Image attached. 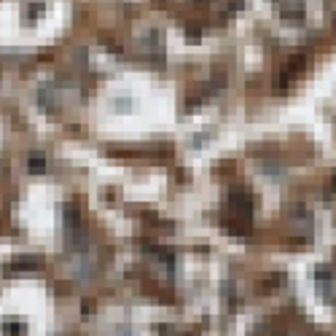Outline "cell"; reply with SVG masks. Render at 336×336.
Here are the masks:
<instances>
[{
	"instance_id": "1",
	"label": "cell",
	"mask_w": 336,
	"mask_h": 336,
	"mask_svg": "<svg viewBox=\"0 0 336 336\" xmlns=\"http://www.w3.org/2000/svg\"><path fill=\"white\" fill-rule=\"evenodd\" d=\"M3 331H6L8 336H14V333H22V331H24V325H22V323H6V325H3Z\"/></svg>"
},
{
	"instance_id": "2",
	"label": "cell",
	"mask_w": 336,
	"mask_h": 336,
	"mask_svg": "<svg viewBox=\"0 0 336 336\" xmlns=\"http://www.w3.org/2000/svg\"><path fill=\"white\" fill-rule=\"evenodd\" d=\"M30 170H33V172H41V170H43V156H33V159H30Z\"/></svg>"
}]
</instances>
